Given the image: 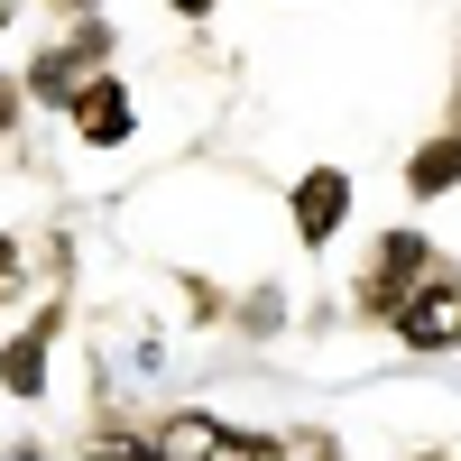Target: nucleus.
Listing matches in <instances>:
<instances>
[{
	"label": "nucleus",
	"mask_w": 461,
	"mask_h": 461,
	"mask_svg": "<svg viewBox=\"0 0 461 461\" xmlns=\"http://www.w3.org/2000/svg\"><path fill=\"white\" fill-rule=\"evenodd\" d=\"M443 267V249L425 240L415 221H397V230H378V249H369V267H360V286H351V314L360 323H397V304L415 295Z\"/></svg>",
	"instance_id": "2"
},
{
	"label": "nucleus",
	"mask_w": 461,
	"mask_h": 461,
	"mask_svg": "<svg viewBox=\"0 0 461 461\" xmlns=\"http://www.w3.org/2000/svg\"><path fill=\"white\" fill-rule=\"evenodd\" d=\"M121 65V28H111L102 10L93 19H65V37H47L28 65H19V84H28V102H47V111H65L74 93L93 84V74H111Z\"/></svg>",
	"instance_id": "1"
},
{
	"label": "nucleus",
	"mask_w": 461,
	"mask_h": 461,
	"mask_svg": "<svg viewBox=\"0 0 461 461\" xmlns=\"http://www.w3.org/2000/svg\"><path fill=\"white\" fill-rule=\"evenodd\" d=\"M167 10H176V19H212L221 0H167Z\"/></svg>",
	"instance_id": "17"
},
{
	"label": "nucleus",
	"mask_w": 461,
	"mask_h": 461,
	"mask_svg": "<svg viewBox=\"0 0 461 461\" xmlns=\"http://www.w3.org/2000/svg\"><path fill=\"white\" fill-rule=\"evenodd\" d=\"M158 443H167V461H212L230 443V425H221L212 406H167L158 415Z\"/></svg>",
	"instance_id": "8"
},
{
	"label": "nucleus",
	"mask_w": 461,
	"mask_h": 461,
	"mask_svg": "<svg viewBox=\"0 0 461 461\" xmlns=\"http://www.w3.org/2000/svg\"><path fill=\"white\" fill-rule=\"evenodd\" d=\"M295 461H341V443L332 434H295Z\"/></svg>",
	"instance_id": "15"
},
{
	"label": "nucleus",
	"mask_w": 461,
	"mask_h": 461,
	"mask_svg": "<svg viewBox=\"0 0 461 461\" xmlns=\"http://www.w3.org/2000/svg\"><path fill=\"white\" fill-rule=\"evenodd\" d=\"M212 461H295V434H277V425H230V443Z\"/></svg>",
	"instance_id": "12"
},
{
	"label": "nucleus",
	"mask_w": 461,
	"mask_h": 461,
	"mask_svg": "<svg viewBox=\"0 0 461 461\" xmlns=\"http://www.w3.org/2000/svg\"><path fill=\"white\" fill-rule=\"evenodd\" d=\"M65 121H74L84 148H130V139H139V93H130V74H121V65L93 74V84L65 102Z\"/></svg>",
	"instance_id": "6"
},
{
	"label": "nucleus",
	"mask_w": 461,
	"mask_h": 461,
	"mask_svg": "<svg viewBox=\"0 0 461 461\" xmlns=\"http://www.w3.org/2000/svg\"><path fill=\"white\" fill-rule=\"evenodd\" d=\"M351 203H360V194H351V167H332V158H323V167H304V176H295V194H286L295 249H304V258H323V249L341 240V221H351Z\"/></svg>",
	"instance_id": "4"
},
{
	"label": "nucleus",
	"mask_w": 461,
	"mask_h": 461,
	"mask_svg": "<svg viewBox=\"0 0 461 461\" xmlns=\"http://www.w3.org/2000/svg\"><path fill=\"white\" fill-rule=\"evenodd\" d=\"M56 341H65V295H47V314H28L10 341H0V397H19V406H37V397H47Z\"/></svg>",
	"instance_id": "5"
},
{
	"label": "nucleus",
	"mask_w": 461,
	"mask_h": 461,
	"mask_svg": "<svg viewBox=\"0 0 461 461\" xmlns=\"http://www.w3.org/2000/svg\"><path fill=\"white\" fill-rule=\"evenodd\" d=\"M176 295H185V323H194V332H221V323H230V304H240V295H221L203 267H185V277H176Z\"/></svg>",
	"instance_id": "11"
},
{
	"label": "nucleus",
	"mask_w": 461,
	"mask_h": 461,
	"mask_svg": "<svg viewBox=\"0 0 461 461\" xmlns=\"http://www.w3.org/2000/svg\"><path fill=\"white\" fill-rule=\"evenodd\" d=\"M230 332L240 341H277L286 332V286H249L240 304H230Z\"/></svg>",
	"instance_id": "10"
},
{
	"label": "nucleus",
	"mask_w": 461,
	"mask_h": 461,
	"mask_svg": "<svg viewBox=\"0 0 461 461\" xmlns=\"http://www.w3.org/2000/svg\"><path fill=\"white\" fill-rule=\"evenodd\" d=\"M388 332H397V351H415V360H452V351H461V267H452V258L397 304Z\"/></svg>",
	"instance_id": "3"
},
{
	"label": "nucleus",
	"mask_w": 461,
	"mask_h": 461,
	"mask_svg": "<svg viewBox=\"0 0 461 461\" xmlns=\"http://www.w3.org/2000/svg\"><path fill=\"white\" fill-rule=\"evenodd\" d=\"M19 111H28V84H10V74H0V139L19 130Z\"/></svg>",
	"instance_id": "14"
},
{
	"label": "nucleus",
	"mask_w": 461,
	"mask_h": 461,
	"mask_svg": "<svg viewBox=\"0 0 461 461\" xmlns=\"http://www.w3.org/2000/svg\"><path fill=\"white\" fill-rule=\"evenodd\" d=\"M0 461H56V452H47V443L28 434V443H0Z\"/></svg>",
	"instance_id": "16"
},
{
	"label": "nucleus",
	"mask_w": 461,
	"mask_h": 461,
	"mask_svg": "<svg viewBox=\"0 0 461 461\" xmlns=\"http://www.w3.org/2000/svg\"><path fill=\"white\" fill-rule=\"evenodd\" d=\"M406 194H415V203H443V194H461V121H452V130H434V139L406 158Z\"/></svg>",
	"instance_id": "7"
},
{
	"label": "nucleus",
	"mask_w": 461,
	"mask_h": 461,
	"mask_svg": "<svg viewBox=\"0 0 461 461\" xmlns=\"http://www.w3.org/2000/svg\"><path fill=\"white\" fill-rule=\"evenodd\" d=\"M0 304H28V240L0 230Z\"/></svg>",
	"instance_id": "13"
},
{
	"label": "nucleus",
	"mask_w": 461,
	"mask_h": 461,
	"mask_svg": "<svg viewBox=\"0 0 461 461\" xmlns=\"http://www.w3.org/2000/svg\"><path fill=\"white\" fill-rule=\"evenodd\" d=\"M84 461H167V443H158V425H130V415L111 425L102 415V425L84 434Z\"/></svg>",
	"instance_id": "9"
},
{
	"label": "nucleus",
	"mask_w": 461,
	"mask_h": 461,
	"mask_svg": "<svg viewBox=\"0 0 461 461\" xmlns=\"http://www.w3.org/2000/svg\"><path fill=\"white\" fill-rule=\"evenodd\" d=\"M47 10H65V19H93V10H102V0H47Z\"/></svg>",
	"instance_id": "18"
}]
</instances>
